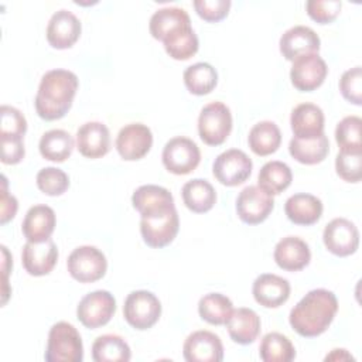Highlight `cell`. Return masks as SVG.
I'll use <instances>...</instances> for the list:
<instances>
[{"instance_id":"obj_1","label":"cell","mask_w":362,"mask_h":362,"mask_svg":"<svg viewBox=\"0 0 362 362\" xmlns=\"http://www.w3.org/2000/svg\"><path fill=\"white\" fill-rule=\"evenodd\" d=\"M337 311V296L327 288H315L291 308L288 322L298 335L313 338L328 329Z\"/></svg>"},{"instance_id":"obj_2","label":"cell","mask_w":362,"mask_h":362,"mask_svg":"<svg viewBox=\"0 0 362 362\" xmlns=\"http://www.w3.org/2000/svg\"><path fill=\"white\" fill-rule=\"evenodd\" d=\"M78 76L68 69H51L40 81L34 106L44 120L64 117L72 106L78 90Z\"/></svg>"},{"instance_id":"obj_3","label":"cell","mask_w":362,"mask_h":362,"mask_svg":"<svg viewBox=\"0 0 362 362\" xmlns=\"http://www.w3.org/2000/svg\"><path fill=\"white\" fill-rule=\"evenodd\" d=\"M47 362H82L83 345L78 329L65 321L54 324L48 332Z\"/></svg>"},{"instance_id":"obj_4","label":"cell","mask_w":362,"mask_h":362,"mask_svg":"<svg viewBox=\"0 0 362 362\" xmlns=\"http://www.w3.org/2000/svg\"><path fill=\"white\" fill-rule=\"evenodd\" d=\"M232 132L230 109L222 102H211L201 109L198 116V133L208 146L222 144Z\"/></svg>"},{"instance_id":"obj_5","label":"cell","mask_w":362,"mask_h":362,"mask_svg":"<svg viewBox=\"0 0 362 362\" xmlns=\"http://www.w3.org/2000/svg\"><path fill=\"white\" fill-rule=\"evenodd\" d=\"M161 315V303L147 290L132 291L123 304V317L130 327L139 331L151 328Z\"/></svg>"},{"instance_id":"obj_6","label":"cell","mask_w":362,"mask_h":362,"mask_svg":"<svg viewBox=\"0 0 362 362\" xmlns=\"http://www.w3.org/2000/svg\"><path fill=\"white\" fill-rule=\"evenodd\" d=\"M66 267L72 279L79 283H93L102 279L107 269L105 255L95 246H79L71 252Z\"/></svg>"},{"instance_id":"obj_7","label":"cell","mask_w":362,"mask_h":362,"mask_svg":"<svg viewBox=\"0 0 362 362\" xmlns=\"http://www.w3.org/2000/svg\"><path fill=\"white\" fill-rule=\"evenodd\" d=\"M163 164L165 170L175 175H185L194 171L201 161L199 147L188 137H174L163 148Z\"/></svg>"},{"instance_id":"obj_8","label":"cell","mask_w":362,"mask_h":362,"mask_svg":"<svg viewBox=\"0 0 362 362\" xmlns=\"http://www.w3.org/2000/svg\"><path fill=\"white\" fill-rule=\"evenodd\" d=\"M116 311V300L106 290H96L83 296L76 307V317L86 328L96 329L106 325Z\"/></svg>"},{"instance_id":"obj_9","label":"cell","mask_w":362,"mask_h":362,"mask_svg":"<svg viewBox=\"0 0 362 362\" xmlns=\"http://www.w3.org/2000/svg\"><path fill=\"white\" fill-rule=\"evenodd\" d=\"M180 229V218L175 206L157 215L140 219V233L144 243L150 247H164L170 245Z\"/></svg>"},{"instance_id":"obj_10","label":"cell","mask_w":362,"mask_h":362,"mask_svg":"<svg viewBox=\"0 0 362 362\" xmlns=\"http://www.w3.org/2000/svg\"><path fill=\"white\" fill-rule=\"evenodd\" d=\"M253 163L249 156L238 148H230L221 153L212 165L214 177L226 187L243 184L252 174Z\"/></svg>"},{"instance_id":"obj_11","label":"cell","mask_w":362,"mask_h":362,"mask_svg":"<svg viewBox=\"0 0 362 362\" xmlns=\"http://www.w3.org/2000/svg\"><path fill=\"white\" fill-rule=\"evenodd\" d=\"M273 206V195L267 194L259 185L245 187L236 198V214L247 225H257L266 221Z\"/></svg>"},{"instance_id":"obj_12","label":"cell","mask_w":362,"mask_h":362,"mask_svg":"<svg viewBox=\"0 0 362 362\" xmlns=\"http://www.w3.org/2000/svg\"><path fill=\"white\" fill-rule=\"evenodd\" d=\"M328 74L325 61L318 54L301 55L293 61L290 79L300 92H311L322 85Z\"/></svg>"},{"instance_id":"obj_13","label":"cell","mask_w":362,"mask_h":362,"mask_svg":"<svg viewBox=\"0 0 362 362\" xmlns=\"http://www.w3.org/2000/svg\"><path fill=\"white\" fill-rule=\"evenodd\" d=\"M153 146V133L143 123H129L123 126L116 137V150L126 161L143 158Z\"/></svg>"},{"instance_id":"obj_14","label":"cell","mask_w":362,"mask_h":362,"mask_svg":"<svg viewBox=\"0 0 362 362\" xmlns=\"http://www.w3.org/2000/svg\"><path fill=\"white\" fill-rule=\"evenodd\" d=\"M322 240L328 252L345 257L356 252L359 245L358 228L345 218H335L324 228Z\"/></svg>"},{"instance_id":"obj_15","label":"cell","mask_w":362,"mask_h":362,"mask_svg":"<svg viewBox=\"0 0 362 362\" xmlns=\"http://www.w3.org/2000/svg\"><path fill=\"white\" fill-rule=\"evenodd\" d=\"M182 355L188 362H221L223 345L221 338L211 331H194L184 342Z\"/></svg>"},{"instance_id":"obj_16","label":"cell","mask_w":362,"mask_h":362,"mask_svg":"<svg viewBox=\"0 0 362 362\" xmlns=\"http://www.w3.org/2000/svg\"><path fill=\"white\" fill-rule=\"evenodd\" d=\"M81 31L82 25L79 18L74 13L61 8L51 16L45 35L48 44L52 48L66 49L78 41V38L81 37Z\"/></svg>"},{"instance_id":"obj_17","label":"cell","mask_w":362,"mask_h":362,"mask_svg":"<svg viewBox=\"0 0 362 362\" xmlns=\"http://www.w3.org/2000/svg\"><path fill=\"white\" fill-rule=\"evenodd\" d=\"M318 34L307 25H294L283 33L279 41L281 55L287 61H294L301 55L318 54L320 51Z\"/></svg>"},{"instance_id":"obj_18","label":"cell","mask_w":362,"mask_h":362,"mask_svg":"<svg viewBox=\"0 0 362 362\" xmlns=\"http://www.w3.org/2000/svg\"><path fill=\"white\" fill-rule=\"evenodd\" d=\"M58 260L57 245L47 239L44 242H27L21 252V262L30 276H45L52 272Z\"/></svg>"},{"instance_id":"obj_19","label":"cell","mask_w":362,"mask_h":362,"mask_svg":"<svg viewBox=\"0 0 362 362\" xmlns=\"http://www.w3.org/2000/svg\"><path fill=\"white\" fill-rule=\"evenodd\" d=\"M76 148L86 158H100L110 150L109 129L100 122H86L76 130Z\"/></svg>"},{"instance_id":"obj_20","label":"cell","mask_w":362,"mask_h":362,"mask_svg":"<svg viewBox=\"0 0 362 362\" xmlns=\"http://www.w3.org/2000/svg\"><path fill=\"white\" fill-rule=\"evenodd\" d=\"M252 293L257 304L266 308H277L288 300L290 283L277 274L264 273L253 281Z\"/></svg>"},{"instance_id":"obj_21","label":"cell","mask_w":362,"mask_h":362,"mask_svg":"<svg viewBox=\"0 0 362 362\" xmlns=\"http://www.w3.org/2000/svg\"><path fill=\"white\" fill-rule=\"evenodd\" d=\"M273 257L276 264L286 272H298L311 260L308 245L298 236H286L274 246Z\"/></svg>"},{"instance_id":"obj_22","label":"cell","mask_w":362,"mask_h":362,"mask_svg":"<svg viewBox=\"0 0 362 362\" xmlns=\"http://www.w3.org/2000/svg\"><path fill=\"white\" fill-rule=\"evenodd\" d=\"M133 208L137 209L144 216H151L157 214H163L171 208H174V198L171 192L160 185H141L132 195Z\"/></svg>"},{"instance_id":"obj_23","label":"cell","mask_w":362,"mask_h":362,"mask_svg":"<svg viewBox=\"0 0 362 362\" xmlns=\"http://www.w3.org/2000/svg\"><path fill=\"white\" fill-rule=\"evenodd\" d=\"M55 212L48 205L31 206L21 223V232L27 242H44L51 238L55 229Z\"/></svg>"},{"instance_id":"obj_24","label":"cell","mask_w":362,"mask_h":362,"mask_svg":"<svg viewBox=\"0 0 362 362\" xmlns=\"http://www.w3.org/2000/svg\"><path fill=\"white\" fill-rule=\"evenodd\" d=\"M290 126L297 139L317 137L324 133V113L314 103H300L291 112Z\"/></svg>"},{"instance_id":"obj_25","label":"cell","mask_w":362,"mask_h":362,"mask_svg":"<svg viewBox=\"0 0 362 362\" xmlns=\"http://www.w3.org/2000/svg\"><path fill=\"white\" fill-rule=\"evenodd\" d=\"M322 202L320 198L311 194L298 192L291 195L284 205L287 218L296 225H313L318 222L322 215Z\"/></svg>"},{"instance_id":"obj_26","label":"cell","mask_w":362,"mask_h":362,"mask_svg":"<svg viewBox=\"0 0 362 362\" xmlns=\"http://www.w3.org/2000/svg\"><path fill=\"white\" fill-rule=\"evenodd\" d=\"M191 27L188 13L181 7H164L157 10L150 18V34L158 41H164L175 31Z\"/></svg>"},{"instance_id":"obj_27","label":"cell","mask_w":362,"mask_h":362,"mask_svg":"<svg viewBox=\"0 0 362 362\" xmlns=\"http://www.w3.org/2000/svg\"><path fill=\"white\" fill-rule=\"evenodd\" d=\"M226 327L233 342L249 345L255 342L260 332V318L252 308L240 307L233 310L230 318L226 322Z\"/></svg>"},{"instance_id":"obj_28","label":"cell","mask_w":362,"mask_h":362,"mask_svg":"<svg viewBox=\"0 0 362 362\" xmlns=\"http://www.w3.org/2000/svg\"><path fill=\"white\" fill-rule=\"evenodd\" d=\"M290 156L305 165H314L327 157L329 151V141L325 133L313 139H297L293 137L288 143Z\"/></svg>"},{"instance_id":"obj_29","label":"cell","mask_w":362,"mask_h":362,"mask_svg":"<svg viewBox=\"0 0 362 362\" xmlns=\"http://www.w3.org/2000/svg\"><path fill=\"white\" fill-rule=\"evenodd\" d=\"M181 195L185 206L195 214L211 211L216 202L215 188L204 178H194L185 182Z\"/></svg>"},{"instance_id":"obj_30","label":"cell","mask_w":362,"mask_h":362,"mask_svg":"<svg viewBox=\"0 0 362 362\" xmlns=\"http://www.w3.org/2000/svg\"><path fill=\"white\" fill-rule=\"evenodd\" d=\"M281 143V133L274 122L263 120L256 123L247 136V144L256 156H269L277 151Z\"/></svg>"},{"instance_id":"obj_31","label":"cell","mask_w":362,"mask_h":362,"mask_svg":"<svg viewBox=\"0 0 362 362\" xmlns=\"http://www.w3.org/2000/svg\"><path fill=\"white\" fill-rule=\"evenodd\" d=\"M72 136L62 129H52L45 132L40 139V154L49 161L62 163L65 161L74 150Z\"/></svg>"},{"instance_id":"obj_32","label":"cell","mask_w":362,"mask_h":362,"mask_svg":"<svg viewBox=\"0 0 362 362\" xmlns=\"http://www.w3.org/2000/svg\"><path fill=\"white\" fill-rule=\"evenodd\" d=\"M130 346L119 335H100L95 339L92 345V359L95 362H127L130 361Z\"/></svg>"},{"instance_id":"obj_33","label":"cell","mask_w":362,"mask_h":362,"mask_svg":"<svg viewBox=\"0 0 362 362\" xmlns=\"http://www.w3.org/2000/svg\"><path fill=\"white\" fill-rule=\"evenodd\" d=\"M293 181V173L290 167L283 161L266 163L257 175V185L270 195H279L290 187Z\"/></svg>"},{"instance_id":"obj_34","label":"cell","mask_w":362,"mask_h":362,"mask_svg":"<svg viewBox=\"0 0 362 362\" xmlns=\"http://www.w3.org/2000/svg\"><path fill=\"white\" fill-rule=\"evenodd\" d=\"M233 313V304L229 297L221 293H208L198 303L199 317L211 325H226Z\"/></svg>"},{"instance_id":"obj_35","label":"cell","mask_w":362,"mask_h":362,"mask_svg":"<svg viewBox=\"0 0 362 362\" xmlns=\"http://www.w3.org/2000/svg\"><path fill=\"white\" fill-rule=\"evenodd\" d=\"M184 83L192 95H208L218 83L216 69L208 62H197L189 65L184 71Z\"/></svg>"},{"instance_id":"obj_36","label":"cell","mask_w":362,"mask_h":362,"mask_svg":"<svg viewBox=\"0 0 362 362\" xmlns=\"http://www.w3.org/2000/svg\"><path fill=\"white\" fill-rule=\"evenodd\" d=\"M259 355L264 362H290L296 358V348L286 335L269 332L260 341Z\"/></svg>"},{"instance_id":"obj_37","label":"cell","mask_w":362,"mask_h":362,"mask_svg":"<svg viewBox=\"0 0 362 362\" xmlns=\"http://www.w3.org/2000/svg\"><path fill=\"white\" fill-rule=\"evenodd\" d=\"M163 44H164L165 52L173 59H177V61L189 59L192 55L197 54L199 47L198 37L192 30V27H185L175 31L174 34L167 37L163 41Z\"/></svg>"},{"instance_id":"obj_38","label":"cell","mask_w":362,"mask_h":362,"mask_svg":"<svg viewBox=\"0 0 362 362\" xmlns=\"http://www.w3.org/2000/svg\"><path fill=\"white\" fill-rule=\"evenodd\" d=\"M361 126L359 116H346L337 124L335 140L341 151H362Z\"/></svg>"},{"instance_id":"obj_39","label":"cell","mask_w":362,"mask_h":362,"mask_svg":"<svg viewBox=\"0 0 362 362\" xmlns=\"http://www.w3.org/2000/svg\"><path fill=\"white\" fill-rule=\"evenodd\" d=\"M35 180L38 189L49 197L62 195L69 187V178L66 173L57 167L41 168Z\"/></svg>"},{"instance_id":"obj_40","label":"cell","mask_w":362,"mask_h":362,"mask_svg":"<svg viewBox=\"0 0 362 362\" xmlns=\"http://www.w3.org/2000/svg\"><path fill=\"white\" fill-rule=\"evenodd\" d=\"M0 139H24L27 120L18 109L3 105L0 109Z\"/></svg>"},{"instance_id":"obj_41","label":"cell","mask_w":362,"mask_h":362,"mask_svg":"<svg viewBox=\"0 0 362 362\" xmlns=\"http://www.w3.org/2000/svg\"><path fill=\"white\" fill-rule=\"evenodd\" d=\"M362 151H341L335 158L337 174L346 182H359L362 177Z\"/></svg>"},{"instance_id":"obj_42","label":"cell","mask_w":362,"mask_h":362,"mask_svg":"<svg viewBox=\"0 0 362 362\" xmlns=\"http://www.w3.org/2000/svg\"><path fill=\"white\" fill-rule=\"evenodd\" d=\"M339 90L342 96L356 105H362V69L361 66H354L345 71L339 79Z\"/></svg>"},{"instance_id":"obj_43","label":"cell","mask_w":362,"mask_h":362,"mask_svg":"<svg viewBox=\"0 0 362 362\" xmlns=\"http://www.w3.org/2000/svg\"><path fill=\"white\" fill-rule=\"evenodd\" d=\"M342 3L339 0H308L305 3L307 14L320 24L334 21L341 13Z\"/></svg>"},{"instance_id":"obj_44","label":"cell","mask_w":362,"mask_h":362,"mask_svg":"<svg viewBox=\"0 0 362 362\" xmlns=\"http://www.w3.org/2000/svg\"><path fill=\"white\" fill-rule=\"evenodd\" d=\"M194 8L202 20L218 23L228 16L230 0H195Z\"/></svg>"},{"instance_id":"obj_45","label":"cell","mask_w":362,"mask_h":362,"mask_svg":"<svg viewBox=\"0 0 362 362\" xmlns=\"http://www.w3.org/2000/svg\"><path fill=\"white\" fill-rule=\"evenodd\" d=\"M1 143V163L18 164L25 154L23 139H0Z\"/></svg>"},{"instance_id":"obj_46","label":"cell","mask_w":362,"mask_h":362,"mask_svg":"<svg viewBox=\"0 0 362 362\" xmlns=\"http://www.w3.org/2000/svg\"><path fill=\"white\" fill-rule=\"evenodd\" d=\"M18 208V202L14 195L7 191V180L1 175V198H0V223L4 225L14 218Z\"/></svg>"},{"instance_id":"obj_47","label":"cell","mask_w":362,"mask_h":362,"mask_svg":"<svg viewBox=\"0 0 362 362\" xmlns=\"http://www.w3.org/2000/svg\"><path fill=\"white\" fill-rule=\"evenodd\" d=\"M1 253H3V305L7 301L8 297V288H7V276L8 270L13 266V259L10 257V253L4 245H1Z\"/></svg>"},{"instance_id":"obj_48","label":"cell","mask_w":362,"mask_h":362,"mask_svg":"<svg viewBox=\"0 0 362 362\" xmlns=\"http://www.w3.org/2000/svg\"><path fill=\"white\" fill-rule=\"evenodd\" d=\"M342 361V359H354L351 354L346 352V349H332L329 355L325 356V361Z\"/></svg>"}]
</instances>
